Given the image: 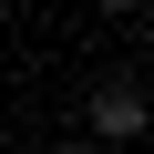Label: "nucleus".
I'll list each match as a JSON object with an SVG mask.
<instances>
[{
  "instance_id": "obj_2",
  "label": "nucleus",
  "mask_w": 154,
  "mask_h": 154,
  "mask_svg": "<svg viewBox=\"0 0 154 154\" xmlns=\"http://www.w3.org/2000/svg\"><path fill=\"white\" fill-rule=\"evenodd\" d=\"M93 11H134V0H93Z\"/></svg>"
},
{
  "instance_id": "obj_1",
  "label": "nucleus",
  "mask_w": 154,
  "mask_h": 154,
  "mask_svg": "<svg viewBox=\"0 0 154 154\" xmlns=\"http://www.w3.org/2000/svg\"><path fill=\"white\" fill-rule=\"evenodd\" d=\"M82 123H93L103 144H144V134H154V93L134 82V72H113V82H93V103H82Z\"/></svg>"
}]
</instances>
